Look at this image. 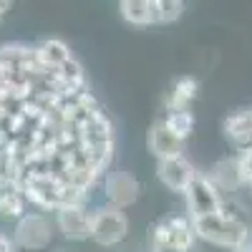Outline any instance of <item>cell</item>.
<instances>
[{"mask_svg": "<svg viewBox=\"0 0 252 252\" xmlns=\"http://www.w3.org/2000/svg\"><path fill=\"white\" fill-rule=\"evenodd\" d=\"M129 229H131L129 217H126L121 207L103 202L91 209V240L98 247L114 250V247L124 245L126 237H129Z\"/></svg>", "mask_w": 252, "mask_h": 252, "instance_id": "1", "label": "cell"}, {"mask_svg": "<svg viewBox=\"0 0 252 252\" xmlns=\"http://www.w3.org/2000/svg\"><path fill=\"white\" fill-rule=\"evenodd\" d=\"M194 222V232L197 240H204L215 247H224V250H232L247 232V222L232 220L227 217L224 212H212V215H202V217H192Z\"/></svg>", "mask_w": 252, "mask_h": 252, "instance_id": "2", "label": "cell"}, {"mask_svg": "<svg viewBox=\"0 0 252 252\" xmlns=\"http://www.w3.org/2000/svg\"><path fill=\"white\" fill-rule=\"evenodd\" d=\"M20 187L28 197L31 204L46 212H56V209L66 207V194L68 184L56 174H23L20 177Z\"/></svg>", "mask_w": 252, "mask_h": 252, "instance_id": "3", "label": "cell"}, {"mask_svg": "<svg viewBox=\"0 0 252 252\" xmlns=\"http://www.w3.org/2000/svg\"><path fill=\"white\" fill-rule=\"evenodd\" d=\"M13 240H15L18 250L40 252V250H46L53 240V224L46 215H40V212H26L20 220H15Z\"/></svg>", "mask_w": 252, "mask_h": 252, "instance_id": "4", "label": "cell"}, {"mask_svg": "<svg viewBox=\"0 0 252 252\" xmlns=\"http://www.w3.org/2000/svg\"><path fill=\"white\" fill-rule=\"evenodd\" d=\"M149 240H161V242H169L177 250L184 252H192L194 242H197V232H194V222L189 215H169L159 222H154L149 227Z\"/></svg>", "mask_w": 252, "mask_h": 252, "instance_id": "5", "label": "cell"}, {"mask_svg": "<svg viewBox=\"0 0 252 252\" xmlns=\"http://www.w3.org/2000/svg\"><path fill=\"white\" fill-rule=\"evenodd\" d=\"M222 192L215 187V182L207 174H194L192 184L184 189V199H187V215L189 217H202V215H212L220 212L222 207Z\"/></svg>", "mask_w": 252, "mask_h": 252, "instance_id": "6", "label": "cell"}, {"mask_svg": "<svg viewBox=\"0 0 252 252\" xmlns=\"http://www.w3.org/2000/svg\"><path fill=\"white\" fill-rule=\"evenodd\" d=\"M101 189H103V199L121 209L136 204L141 197V182L126 169H109L101 179Z\"/></svg>", "mask_w": 252, "mask_h": 252, "instance_id": "7", "label": "cell"}, {"mask_svg": "<svg viewBox=\"0 0 252 252\" xmlns=\"http://www.w3.org/2000/svg\"><path fill=\"white\" fill-rule=\"evenodd\" d=\"M56 229L73 242L91 240V209L89 204H68L56 209Z\"/></svg>", "mask_w": 252, "mask_h": 252, "instance_id": "8", "label": "cell"}, {"mask_svg": "<svg viewBox=\"0 0 252 252\" xmlns=\"http://www.w3.org/2000/svg\"><path fill=\"white\" fill-rule=\"evenodd\" d=\"M197 169L192 166L184 154H177V157H169V159H159L157 161V177L159 182L169 189V192H179L184 194V189L192 184Z\"/></svg>", "mask_w": 252, "mask_h": 252, "instance_id": "9", "label": "cell"}, {"mask_svg": "<svg viewBox=\"0 0 252 252\" xmlns=\"http://www.w3.org/2000/svg\"><path fill=\"white\" fill-rule=\"evenodd\" d=\"M146 149L149 154L159 159H169V157H177V154H184V139H179L169 126L164 124V119L154 121L149 126V134H146Z\"/></svg>", "mask_w": 252, "mask_h": 252, "instance_id": "10", "label": "cell"}, {"mask_svg": "<svg viewBox=\"0 0 252 252\" xmlns=\"http://www.w3.org/2000/svg\"><path fill=\"white\" fill-rule=\"evenodd\" d=\"M227 141L235 146L237 152H247L252 149V109H242L229 114L222 124Z\"/></svg>", "mask_w": 252, "mask_h": 252, "instance_id": "11", "label": "cell"}, {"mask_svg": "<svg viewBox=\"0 0 252 252\" xmlns=\"http://www.w3.org/2000/svg\"><path fill=\"white\" fill-rule=\"evenodd\" d=\"M119 10L129 26L136 28L159 26V10L154 0H119Z\"/></svg>", "mask_w": 252, "mask_h": 252, "instance_id": "12", "label": "cell"}, {"mask_svg": "<svg viewBox=\"0 0 252 252\" xmlns=\"http://www.w3.org/2000/svg\"><path fill=\"white\" fill-rule=\"evenodd\" d=\"M28 197L23 192L20 182H8V184H0V217L3 220H20L28 212Z\"/></svg>", "mask_w": 252, "mask_h": 252, "instance_id": "13", "label": "cell"}, {"mask_svg": "<svg viewBox=\"0 0 252 252\" xmlns=\"http://www.w3.org/2000/svg\"><path fill=\"white\" fill-rule=\"evenodd\" d=\"M207 177L215 182V187L220 189L222 194H232V192H237L240 187H245V179H242V172H240V159L237 157L235 159H220Z\"/></svg>", "mask_w": 252, "mask_h": 252, "instance_id": "14", "label": "cell"}, {"mask_svg": "<svg viewBox=\"0 0 252 252\" xmlns=\"http://www.w3.org/2000/svg\"><path fill=\"white\" fill-rule=\"evenodd\" d=\"M197 94H199L197 78L194 76H179L172 83L166 98H164V111H169V109H189V106H192V101L197 98Z\"/></svg>", "mask_w": 252, "mask_h": 252, "instance_id": "15", "label": "cell"}, {"mask_svg": "<svg viewBox=\"0 0 252 252\" xmlns=\"http://www.w3.org/2000/svg\"><path fill=\"white\" fill-rule=\"evenodd\" d=\"M35 51H38V58H40V63H43L46 68H58L61 63H66L68 58H73L68 43H63L61 38L40 40V43L35 46Z\"/></svg>", "mask_w": 252, "mask_h": 252, "instance_id": "16", "label": "cell"}, {"mask_svg": "<svg viewBox=\"0 0 252 252\" xmlns=\"http://www.w3.org/2000/svg\"><path fill=\"white\" fill-rule=\"evenodd\" d=\"M58 81L63 83V89L68 91H81V89H89V78H86V71H83V66L76 61V58H68L66 63H61L58 68H53Z\"/></svg>", "mask_w": 252, "mask_h": 252, "instance_id": "17", "label": "cell"}, {"mask_svg": "<svg viewBox=\"0 0 252 252\" xmlns=\"http://www.w3.org/2000/svg\"><path fill=\"white\" fill-rule=\"evenodd\" d=\"M164 124L179 136V139H189L194 131V114L189 109H169L164 114Z\"/></svg>", "mask_w": 252, "mask_h": 252, "instance_id": "18", "label": "cell"}, {"mask_svg": "<svg viewBox=\"0 0 252 252\" xmlns=\"http://www.w3.org/2000/svg\"><path fill=\"white\" fill-rule=\"evenodd\" d=\"M159 10V26L177 23L184 13V0H154Z\"/></svg>", "mask_w": 252, "mask_h": 252, "instance_id": "19", "label": "cell"}, {"mask_svg": "<svg viewBox=\"0 0 252 252\" xmlns=\"http://www.w3.org/2000/svg\"><path fill=\"white\" fill-rule=\"evenodd\" d=\"M240 172H242V179H245V187H252V149L247 152H240Z\"/></svg>", "mask_w": 252, "mask_h": 252, "instance_id": "20", "label": "cell"}, {"mask_svg": "<svg viewBox=\"0 0 252 252\" xmlns=\"http://www.w3.org/2000/svg\"><path fill=\"white\" fill-rule=\"evenodd\" d=\"M146 250H149V252H184V250L172 247L169 242H161V240H149V237H146Z\"/></svg>", "mask_w": 252, "mask_h": 252, "instance_id": "21", "label": "cell"}, {"mask_svg": "<svg viewBox=\"0 0 252 252\" xmlns=\"http://www.w3.org/2000/svg\"><path fill=\"white\" fill-rule=\"evenodd\" d=\"M232 252H252V224L247 227V232H245V237L232 247Z\"/></svg>", "mask_w": 252, "mask_h": 252, "instance_id": "22", "label": "cell"}, {"mask_svg": "<svg viewBox=\"0 0 252 252\" xmlns=\"http://www.w3.org/2000/svg\"><path fill=\"white\" fill-rule=\"evenodd\" d=\"M0 252H18V245H15L13 235L0 232Z\"/></svg>", "mask_w": 252, "mask_h": 252, "instance_id": "23", "label": "cell"}, {"mask_svg": "<svg viewBox=\"0 0 252 252\" xmlns=\"http://www.w3.org/2000/svg\"><path fill=\"white\" fill-rule=\"evenodd\" d=\"M119 252H149L146 245H119Z\"/></svg>", "mask_w": 252, "mask_h": 252, "instance_id": "24", "label": "cell"}, {"mask_svg": "<svg viewBox=\"0 0 252 252\" xmlns=\"http://www.w3.org/2000/svg\"><path fill=\"white\" fill-rule=\"evenodd\" d=\"M13 3H15V0H0V13L5 15V13H8L10 8H13Z\"/></svg>", "mask_w": 252, "mask_h": 252, "instance_id": "25", "label": "cell"}, {"mask_svg": "<svg viewBox=\"0 0 252 252\" xmlns=\"http://www.w3.org/2000/svg\"><path fill=\"white\" fill-rule=\"evenodd\" d=\"M3 18H5V15H3V13H0V23H3Z\"/></svg>", "mask_w": 252, "mask_h": 252, "instance_id": "26", "label": "cell"}, {"mask_svg": "<svg viewBox=\"0 0 252 252\" xmlns=\"http://www.w3.org/2000/svg\"><path fill=\"white\" fill-rule=\"evenodd\" d=\"M58 252H66V250H58Z\"/></svg>", "mask_w": 252, "mask_h": 252, "instance_id": "27", "label": "cell"}]
</instances>
